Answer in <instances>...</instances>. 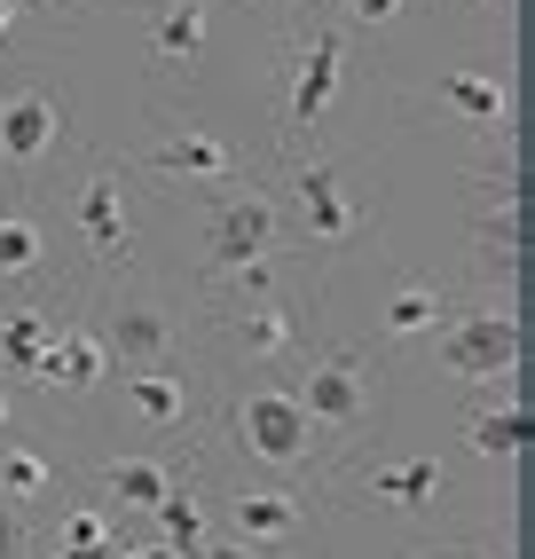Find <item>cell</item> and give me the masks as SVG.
<instances>
[{
    "instance_id": "1",
    "label": "cell",
    "mask_w": 535,
    "mask_h": 559,
    "mask_svg": "<svg viewBox=\"0 0 535 559\" xmlns=\"http://www.w3.org/2000/svg\"><path fill=\"white\" fill-rule=\"evenodd\" d=\"M56 151H71V103L48 80H9L0 87V174L48 166Z\"/></svg>"
},
{
    "instance_id": "2",
    "label": "cell",
    "mask_w": 535,
    "mask_h": 559,
    "mask_svg": "<svg viewBox=\"0 0 535 559\" xmlns=\"http://www.w3.org/2000/svg\"><path fill=\"white\" fill-rule=\"evenodd\" d=\"M237 450L245 457H260V465H276V473H299L316 457V426H308V409H299V394L292 386H252V394H237Z\"/></svg>"
},
{
    "instance_id": "3",
    "label": "cell",
    "mask_w": 535,
    "mask_h": 559,
    "mask_svg": "<svg viewBox=\"0 0 535 559\" xmlns=\"http://www.w3.org/2000/svg\"><path fill=\"white\" fill-rule=\"evenodd\" d=\"M441 370L449 379H465V386H496V379H512L527 340H520V316L512 308H473V316H456L441 323Z\"/></svg>"
},
{
    "instance_id": "4",
    "label": "cell",
    "mask_w": 535,
    "mask_h": 559,
    "mask_svg": "<svg viewBox=\"0 0 535 559\" xmlns=\"http://www.w3.org/2000/svg\"><path fill=\"white\" fill-rule=\"evenodd\" d=\"M268 252H276V198H260V190H221L213 213H205V276L228 284V276L260 269Z\"/></svg>"
},
{
    "instance_id": "5",
    "label": "cell",
    "mask_w": 535,
    "mask_h": 559,
    "mask_svg": "<svg viewBox=\"0 0 535 559\" xmlns=\"http://www.w3.org/2000/svg\"><path fill=\"white\" fill-rule=\"evenodd\" d=\"M338 80H347V32H338V24L299 32L292 71H284V134H292V142L323 127V110H331Z\"/></svg>"
},
{
    "instance_id": "6",
    "label": "cell",
    "mask_w": 535,
    "mask_h": 559,
    "mask_svg": "<svg viewBox=\"0 0 535 559\" xmlns=\"http://www.w3.org/2000/svg\"><path fill=\"white\" fill-rule=\"evenodd\" d=\"M103 355L119 362V370H166L174 362V340H181V323H174V308L166 300H150V292H119L110 300V316H103Z\"/></svg>"
},
{
    "instance_id": "7",
    "label": "cell",
    "mask_w": 535,
    "mask_h": 559,
    "mask_svg": "<svg viewBox=\"0 0 535 559\" xmlns=\"http://www.w3.org/2000/svg\"><path fill=\"white\" fill-rule=\"evenodd\" d=\"M292 394H299V409H308V426L362 433L370 426V362H362V347H331L308 370V386H292Z\"/></svg>"
},
{
    "instance_id": "8",
    "label": "cell",
    "mask_w": 535,
    "mask_h": 559,
    "mask_svg": "<svg viewBox=\"0 0 535 559\" xmlns=\"http://www.w3.org/2000/svg\"><path fill=\"white\" fill-rule=\"evenodd\" d=\"M292 205H299V229H308L316 245H347L362 221H370V205L347 190V174H338V166H299Z\"/></svg>"
},
{
    "instance_id": "9",
    "label": "cell",
    "mask_w": 535,
    "mask_h": 559,
    "mask_svg": "<svg viewBox=\"0 0 535 559\" xmlns=\"http://www.w3.org/2000/svg\"><path fill=\"white\" fill-rule=\"evenodd\" d=\"M80 237L95 245V260L127 269V252H134V237H127V181L110 174V166L80 181Z\"/></svg>"
},
{
    "instance_id": "10",
    "label": "cell",
    "mask_w": 535,
    "mask_h": 559,
    "mask_svg": "<svg viewBox=\"0 0 535 559\" xmlns=\"http://www.w3.org/2000/svg\"><path fill=\"white\" fill-rule=\"evenodd\" d=\"M142 158L158 166L166 181H228V174H237V151H228V142H213V134H198V127L158 134Z\"/></svg>"
},
{
    "instance_id": "11",
    "label": "cell",
    "mask_w": 535,
    "mask_h": 559,
    "mask_svg": "<svg viewBox=\"0 0 535 559\" xmlns=\"http://www.w3.org/2000/svg\"><path fill=\"white\" fill-rule=\"evenodd\" d=\"M103 370H110V355L95 331H56L48 355L32 362V379H48L56 394H87V386H103Z\"/></svg>"
},
{
    "instance_id": "12",
    "label": "cell",
    "mask_w": 535,
    "mask_h": 559,
    "mask_svg": "<svg viewBox=\"0 0 535 559\" xmlns=\"http://www.w3.org/2000/svg\"><path fill=\"white\" fill-rule=\"evenodd\" d=\"M228 347H237L245 362H284V355L299 347V308H292V300H260V308H245L237 323H228Z\"/></svg>"
},
{
    "instance_id": "13",
    "label": "cell",
    "mask_w": 535,
    "mask_h": 559,
    "mask_svg": "<svg viewBox=\"0 0 535 559\" xmlns=\"http://www.w3.org/2000/svg\"><path fill=\"white\" fill-rule=\"evenodd\" d=\"M205 32H213L205 0H158V9H150V56L158 63H198Z\"/></svg>"
},
{
    "instance_id": "14",
    "label": "cell",
    "mask_w": 535,
    "mask_h": 559,
    "mask_svg": "<svg viewBox=\"0 0 535 559\" xmlns=\"http://www.w3.org/2000/svg\"><path fill=\"white\" fill-rule=\"evenodd\" d=\"M228 520H237V544H284V536H299V497H284V489H237V504H228Z\"/></svg>"
},
{
    "instance_id": "15",
    "label": "cell",
    "mask_w": 535,
    "mask_h": 559,
    "mask_svg": "<svg viewBox=\"0 0 535 559\" xmlns=\"http://www.w3.org/2000/svg\"><path fill=\"white\" fill-rule=\"evenodd\" d=\"M473 450L480 457H496V465H512V457H527V441H535V418H527V402L520 394H496L488 409H473Z\"/></svg>"
},
{
    "instance_id": "16",
    "label": "cell",
    "mask_w": 535,
    "mask_h": 559,
    "mask_svg": "<svg viewBox=\"0 0 535 559\" xmlns=\"http://www.w3.org/2000/svg\"><path fill=\"white\" fill-rule=\"evenodd\" d=\"M127 409L150 426H181L189 409H198V394H189V379L166 362V370H127Z\"/></svg>"
},
{
    "instance_id": "17",
    "label": "cell",
    "mask_w": 535,
    "mask_h": 559,
    "mask_svg": "<svg viewBox=\"0 0 535 559\" xmlns=\"http://www.w3.org/2000/svg\"><path fill=\"white\" fill-rule=\"evenodd\" d=\"M103 489L119 497V512H142L150 520V512L166 504V489H174V465L166 457H110L103 465Z\"/></svg>"
},
{
    "instance_id": "18",
    "label": "cell",
    "mask_w": 535,
    "mask_h": 559,
    "mask_svg": "<svg viewBox=\"0 0 535 559\" xmlns=\"http://www.w3.org/2000/svg\"><path fill=\"white\" fill-rule=\"evenodd\" d=\"M150 520H158V551L166 559H198L205 551V504H198V489H181V480H174L166 504L150 512Z\"/></svg>"
},
{
    "instance_id": "19",
    "label": "cell",
    "mask_w": 535,
    "mask_h": 559,
    "mask_svg": "<svg viewBox=\"0 0 535 559\" xmlns=\"http://www.w3.org/2000/svg\"><path fill=\"white\" fill-rule=\"evenodd\" d=\"M48 269V229L32 213H0V284H16V276H40Z\"/></svg>"
},
{
    "instance_id": "20",
    "label": "cell",
    "mask_w": 535,
    "mask_h": 559,
    "mask_svg": "<svg viewBox=\"0 0 535 559\" xmlns=\"http://www.w3.org/2000/svg\"><path fill=\"white\" fill-rule=\"evenodd\" d=\"M378 331H387V340H417V331H441V292L433 284H394L387 292V308H378Z\"/></svg>"
},
{
    "instance_id": "21",
    "label": "cell",
    "mask_w": 535,
    "mask_h": 559,
    "mask_svg": "<svg viewBox=\"0 0 535 559\" xmlns=\"http://www.w3.org/2000/svg\"><path fill=\"white\" fill-rule=\"evenodd\" d=\"M433 489H441V465H433V457H394V465L370 473V497H387V504H402V512L433 504Z\"/></svg>"
},
{
    "instance_id": "22",
    "label": "cell",
    "mask_w": 535,
    "mask_h": 559,
    "mask_svg": "<svg viewBox=\"0 0 535 559\" xmlns=\"http://www.w3.org/2000/svg\"><path fill=\"white\" fill-rule=\"evenodd\" d=\"M441 95L465 110L473 127H504V110H512V87L488 80V71H456V80H441Z\"/></svg>"
},
{
    "instance_id": "23",
    "label": "cell",
    "mask_w": 535,
    "mask_h": 559,
    "mask_svg": "<svg viewBox=\"0 0 535 559\" xmlns=\"http://www.w3.org/2000/svg\"><path fill=\"white\" fill-rule=\"evenodd\" d=\"M48 340H56V316H40V308H9V316H0V355H9L16 370L40 362Z\"/></svg>"
},
{
    "instance_id": "24",
    "label": "cell",
    "mask_w": 535,
    "mask_h": 559,
    "mask_svg": "<svg viewBox=\"0 0 535 559\" xmlns=\"http://www.w3.org/2000/svg\"><path fill=\"white\" fill-rule=\"evenodd\" d=\"M56 489V457L48 450H0V497L24 504V497H40Z\"/></svg>"
},
{
    "instance_id": "25",
    "label": "cell",
    "mask_w": 535,
    "mask_h": 559,
    "mask_svg": "<svg viewBox=\"0 0 535 559\" xmlns=\"http://www.w3.org/2000/svg\"><path fill=\"white\" fill-rule=\"evenodd\" d=\"M119 544H110V528H103V512H71L63 520V559H110Z\"/></svg>"
},
{
    "instance_id": "26",
    "label": "cell",
    "mask_w": 535,
    "mask_h": 559,
    "mask_svg": "<svg viewBox=\"0 0 535 559\" xmlns=\"http://www.w3.org/2000/svg\"><path fill=\"white\" fill-rule=\"evenodd\" d=\"M0 559H24V512L0 504Z\"/></svg>"
},
{
    "instance_id": "27",
    "label": "cell",
    "mask_w": 535,
    "mask_h": 559,
    "mask_svg": "<svg viewBox=\"0 0 535 559\" xmlns=\"http://www.w3.org/2000/svg\"><path fill=\"white\" fill-rule=\"evenodd\" d=\"M347 16H355V24H394L402 0H347Z\"/></svg>"
},
{
    "instance_id": "28",
    "label": "cell",
    "mask_w": 535,
    "mask_h": 559,
    "mask_svg": "<svg viewBox=\"0 0 535 559\" xmlns=\"http://www.w3.org/2000/svg\"><path fill=\"white\" fill-rule=\"evenodd\" d=\"M198 559H252V544H237V536H205Z\"/></svg>"
},
{
    "instance_id": "29",
    "label": "cell",
    "mask_w": 535,
    "mask_h": 559,
    "mask_svg": "<svg viewBox=\"0 0 535 559\" xmlns=\"http://www.w3.org/2000/svg\"><path fill=\"white\" fill-rule=\"evenodd\" d=\"M16 16H24L16 0H0V40H9V32H16Z\"/></svg>"
},
{
    "instance_id": "30",
    "label": "cell",
    "mask_w": 535,
    "mask_h": 559,
    "mask_svg": "<svg viewBox=\"0 0 535 559\" xmlns=\"http://www.w3.org/2000/svg\"><path fill=\"white\" fill-rule=\"evenodd\" d=\"M110 559H166V551H158V544H150V551H110Z\"/></svg>"
},
{
    "instance_id": "31",
    "label": "cell",
    "mask_w": 535,
    "mask_h": 559,
    "mask_svg": "<svg viewBox=\"0 0 535 559\" xmlns=\"http://www.w3.org/2000/svg\"><path fill=\"white\" fill-rule=\"evenodd\" d=\"M433 559H473V551H433Z\"/></svg>"
},
{
    "instance_id": "32",
    "label": "cell",
    "mask_w": 535,
    "mask_h": 559,
    "mask_svg": "<svg viewBox=\"0 0 535 559\" xmlns=\"http://www.w3.org/2000/svg\"><path fill=\"white\" fill-rule=\"evenodd\" d=\"M0 426H9V394H0Z\"/></svg>"
},
{
    "instance_id": "33",
    "label": "cell",
    "mask_w": 535,
    "mask_h": 559,
    "mask_svg": "<svg viewBox=\"0 0 535 559\" xmlns=\"http://www.w3.org/2000/svg\"><path fill=\"white\" fill-rule=\"evenodd\" d=\"M480 9H504V0H480Z\"/></svg>"
}]
</instances>
